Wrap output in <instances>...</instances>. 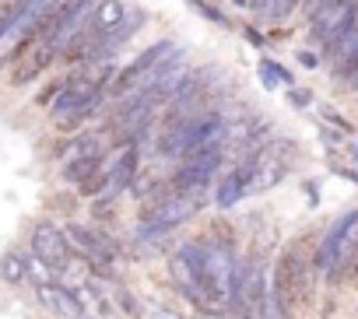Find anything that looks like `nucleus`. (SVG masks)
<instances>
[{
    "mask_svg": "<svg viewBox=\"0 0 358 319\" xmlns=\"http://www.w3.org/2000/svg\"><path fill=\"white\" fill-rule=\"evenodd\" d=\"M355 260H358V211H348L327 228L316 249V267L330 277H348Z\"/></svg>",
    "mask_w": 358,
    "mask_h": 319,
    "instance_id": "1",
    "label": "nucleus"
},
{
    "mask_svg": "<svg viewBox=\"0 0 358 319\" xmlns=\"http://www.w3.org/2000/svg\"><path fill=\"white\" fill-rule=\"evenodd\" d=\"M169 274L176 281V288L183 291L197 309L204 312H218V302L211 298L208 284H204V246L201 242H187V246H179L169 260Z\"/></svg>",
    "mask_w": 358,
    "mask_h": 319,
    "instance_id": "2",
    "label": "nucleus"
},
{
    "mask_svg": "<svg viewBox=\"0 0 358 319\" xmlns=\"http://www.w3.org/2000/svg\"><path fill=\"white\" fill-rule=\"evenodd\" d=\"M92 15H95L92 0H60L57 11H53L36 32H39V39H43L46 50L60 53V50H67V46L81 36V29L88 25Z\"/></svg>",
    "mask_w": 358,
    "mask_h": 319,
    "instance_id": "3",
    "label": "nucleus"
},
{
    "mask_svg": "<svg viewBox=\"0 0 358 319\" xmlns=\"http://www.w3.org/2000/svg\"><path fill=\"white\" fill-rule=\"evenodd\" d=\"M274 274L267 267V260H253L246 267H239V284H236V309L243 319H264V309L274 295Z\"/></svg>",
    "mask_w": 358,
    "mask_h": 319,
    "instance_id": "4",
    "label": "nucleus"
},
{
    "mask_svg": "<svg viewBox=\"0 0 358 319\" xmlns=\"http://www.w3.org/2000/svg\"><path fill=\"white\" fill-rule=\"evenodd\" d=\"M204 284L211 291V298L222 305H236V284H239V267L229 246L211 242L204 246Z\"/></svg>",
    "mask_w": 358,
    "mask_h": 319,
    "instance_id": "5",
    "label": "nucleus"
},
{
    "mask_svg": "<svg viewBox=\"0 0 358 319\" xmlns=\"http://www.w3.org/2000/svg\"><path fill=\"white\" fill-rule=\"evenodd\" d=\"M274 288H278V295H281V302L288 309L306 305V298H309V270H306V256L299 253V246L281 253V260L274 267Z\"/></svg>",
    "mask_w": 358,
    "mask_h": 319,
    "instance_id": "6",
    "label": "nucleus"
},
{
    "mask_svg": "<svg viewBox=\"0 0 358 319\" xmlns=\"http://www.w3.org/2000/svg\"><path fill=\"white\" fill-rule=\"evenodd\" d=\"M99 105H102V81L81 77L74 84H64L50 109H53L57 119H88Z\"/></svg>",
    "mask_w": 358,
    "mask_h": 319,
    "instance_id": "7",
    "label": "nucleus"
},
{
    "mask_svg": "<svg viewBox=\"0 0 358 319\" xmlns=\"http://www.w3.org/2000/svg\"><path fill=\"white\" fill-rule=\"evenodd\" d=\"M197 211H201V197H190V193H172V197L158 200V204L144 214V235L169 232V228H176V225L190 221Z\"/></svg>",
    "mask_w": 358,
    "mask_h": 319,
    "instance_id": "8",
    "label": "nucleus"
},
{
    "mask_svg": "<svg viewBox=\"0 0 358 319\" xmlns=\"http://www.w3.org/2000/svg\"><path fill=\"white\" fill-rule=\"evenodd\" d=\"M222 165V151H201V154H190L183 169L176 172V190L179 193H190V197H201L204 186L211 183V176L218 172Z\"/></svg>",
    "mask_w": 358,
    "mask_h": 319,
    "instance_id": "9",
    "label": "nucleus"
},
{
    "mask_svg": "<svg viewBox=\"0 0 358 319\" xmlns=\"http://www.w3.org/2000/svg\"><path fill=\"white\" fill-rule=\"evenodd\" d=\"M351 11H355V0H337V4H327L313 15V36L327 46H334L348 29H351Z\"/></svg>",
    "mask_w": 358,
    "mask_h": 319,
    "instance_id": "10",
    "label": "nucleus"
},
{
    "mask_svg": "<svg viewBox=\"0 0 358 319\" xmlns=\"http://www.w3.org/2000/svg\"><path fill=\"white\" fill-rule=\"evenodd\" d=\"M32 256H39L43 263H50L53 270H64L71 263V246L67 235L53 225H36L32 232Z\"/></svg>",
    "mask_w": 358,
    "mask_h": 319,
    "instance_id": "11",
    "label": "nucleus"
},
{
    "mask_svg": "<svg viewBox=\"0 0 358 319\" xmlns=\"http://www.w3.org/2000/svg\"><path fill=\"white\" fill-rule=\"evenodd\" d=\"M67 239L81 249V256L88 263H99V267H109L116 260V246L109 242V235H102L99 228H85V225H71L67 228Z\"/></svg>",
    "mask_w": 358,
    "mask_h": 319,
    "instance_id": "12",
    "label": "nucleus"
},
{
    "mask_svg": "<svg viewBox=\"0 0 358 319\" xmlns=\"http://www.w3.org/2000/svg\"><path fill=\"white\" fill-rule=\"evenodd\" d=\"M36 295H39V302H43L53 316H64V319H85V305H81L78 295L67 291L64 284H53V281L36 284Z\"/></svg>",
    "mask_w": 358,
    "mask_h": 319,
    "instance_id": "13",
    "label": "nucleus"
},
{
    "mask_svg": "<svg viewBox=\"0 0 358 319\" xmlns=\"http://www.w3.org/2000/svg\"><path fill=\"white\" fill-rule=\"evenodd\" d=\"M281 176H285V165L278 162V154L260 151L250 158V193H264V190L278 186Z\"/></svg>",
    "mask_w": 358,
    "mask_h": 319,
    "instance_id": "14",
    "label": "nucleus"
},
{
    "mask_svg": "<svg viewBox=\"0 0 358 319\" xmlns=\"http://www.w3.org/2000/svg\"><path fill=\"white\" fill-rule=\"evenodd\" d=\"M246 190H250V162H243L236 172H225V176H222V183H218V190H215V204H218L222 211H229V207H236V204L246 197Z\"/></svg>",
    "mask_w": 358,
    "mask_h": 319,
    "instance_id": "15",
    "label": "nucleus"
},
{
    "mask_svg": "<svg viewBox=\"0 0 358 319\" xmlns=\"http://www.w3.org/2000/svg\"><path fill=\"white\" fill-rule=\"evenodd\" d=\"M134 176H137V147H127L116 162H113V169H109V186H106L102 200H116V197L134 183Z\"/></svg>",
    "mask_w": 358,
    "mask_h": 319,
    "instance_id": "16",
    "label": "nucleus"
},
{
    "mask_svg": "<svg viewBox=\"0 0 358 319\" xmlns=\"http://www.w3.org/2000/svg\"><path fill=\"white\" fill-rule=\"evenodd\" d=\"M123 18H127V11H123L120 0H102V4H95L92 29H95V32H109V29H116Z\"/></svg>",
    "mask_w": 358,
    "mask_h": 319,
    "instance_id": "17",
    "label": "nucleus"
},
{
    "mask_svg": "<svg viewBox=\"0 0 358 319\" xmlns=\"http://www.w3.org/2000/svg\"><path fill=\"white\" fill-rule=\"evenodd\" d=\"M330 57H334V67L344 71L351 60H358V29H348L334 46H330Z\"/></svg>",
    "mask_w": 358,
    "mask_h": 319,
    "instance_id": "18",
    "label": "nucleus"
},
{
    "mask_svg": "<svg viewBox=\"0 0 358 319\" xmlns=\"http://www.w3.org/2000/svg\"><path fill=\"white\" fill-rule=\"evenodd\" d=\"M0 277H4L8 284H22L29 277V256H22V253L0 256Z\"/></svg>",
    "mask_w": 358,
    "mask_h": 319,
    "instance_id": "19",
    "label": "nucleus"
},
{
    "mask_svg": "<svg viewBox=\"0 0 358 319\" xmlns=\"http://www.w3.org/2000/svg\"><path fill=\"white\" fill-rule=\"evenodd\" d=\"M78 158H102L99 137H78L64 147V162H78Z\"/></svg>",
    "mask_w": 358,
    "mask_h": 319,
    "instance_id": "20",
    "label": "nucleus"
},
{
    "mask_svg": "<svg viewBox=\"0 0 358 319\" xmlns=\"http://www.w3.org/2000/svg\"><path fill=\"white\" fill-rule=\"evenodd\" d=\"M99 169H102V158H78V162H67V165H64V179L85 183V179L95 176Z\"/></svg>",
    "mask_w": 358,
    "mask_h": 319,
    "instance_id": "21",
    "label": "nucleus"
},
{
    "mask_svg": "<svg viewBox=\"0 0 358 319\" xmlns=\"http://www.w3.org/2000/svg\"><path fill=\"white\" fill-rule=\"evenodd\" d=\"M299 4H302V0H260V11H264L267 22H281V18H288Z\"/></svg>",
    "mask_w": 358,
    "mask_h": 319,
    "instance_id": "22",
    "label": "nucleus"
},
{
    "mask_svg": "<svg viewBox=\"0 0 358 319\" xmlns=\"http://www.w3.org/2000/svg\"><path fill=\"white\" fill-rule=\"evenodd\" d=\"M260 77H264L267 88H278V81H281V84H292L288 71H281V67H274V64H260Z\"/></svg>",
    "mask_w": 358,
    "mask_h": 319,
    "instance_id": "23",
    "label": "nucleus"
},
{
    "mask_svg": "<svg viewBox=\"0 0 358 319\" xmlns=\"http://www.w3.org/2000/svg\"><path fill=\"white\" fill-rule=\"evenodd\" d=\"M327 4H337V0H306V11L309 15H316L320 8H327Z\"/></svg>",
    "mask_w": 358,
    "mask_h": 319,
    "instance_id": "24",
    "label": "nucleus"
},
{
    "mask_svg": "<svg viewBox=\"0 0 358 319\" xmlns=\"http://www.w3.org/2000/svg\"><path fill=\"white\" fill-rule=\"evenodd\" d=\"M151 319H183V316L172 312V309H155V312H151Z\"/></svg>",
    "mask_w": 358,
    "mask_h": 319,
    "instance_id": "25",
    "label": "nucleus"
},
{
    "mask_svg": "<svg viewBox=\"0 0 358 319\" xmlns=\"http://www.w3.org/2000/svg\"><path fill=\"white\" fill-rule=\"evenodd\" d=\"M299 64H302V67H316V60H313L309 53H302V57H299Z\"/></svg>",
    "mask_w": 358,
    "mask_h": 319,
    "instance_id": "26",
    "label": "nucleus"
},
{
    "mask_svg": "<svg viewBox=\"0 0 358 319\" xmlns=\"http://www.w3.org/2000/svg\"><path fill=\"white\" fill-rule=\"evenodd\" d=\"M236 4H243V8H260V0H236Z\"/></svg>",
    "mask_w": 358,
    "mask_h": 319,
    "instance_id": "27",
    "label": "nucleus"
},
{
    "mask_svg": "<svg viewBox=\"0 0 358 319\" xmlns=\"http://www.w3.org/2000/svg\"><path fill=\"white\" fill-rule=\"evenodd\" d=\"M351 29H358V0H355V11H351Z\"/></svg>",
    "mask_w": 358,
    "mask_h": 319,
    "instance_id": "28",
    "label": "nucleus"
}]
</instances>
